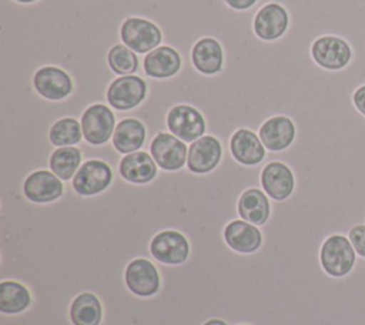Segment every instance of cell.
Returning <instances> with one entry per match:
<instances>
[{"instance_id":"17","label":"cell","mask_w":365,"mask_h":325,"mask_svg":"<svg viewBox=\"0 0 365 325\" xmlns=\"http://www.w3.org/2000/svg\"><path fill=\"white\" fill-rule=\"evenodd\" d=\"M222 239L228 248L238 254H254L261 248L264 235L257 225L237 218L224 227Z\"/></svg>"},{"instance_id":"25","label":"cell","mask_w":365,"mask_h":325,"mask_svg":"<svg viewBox=\"0 0 365 325\" xmlns=\"http://www.w3.org/2000/svg\"><path fill=\"white\" fill-rule=\"evenodd\" d=\"M33 302L30 288L17 279L0 281V312L3 315H20Z\"/></svg>"},{"instance_id":"6","label":"cell","mask_w":365,"mask_h":325,"mask_svg":"<svg viewBox=\"0 0 365 325\" xmlns=\"http://www.w3.org/2000/svg\"><path fill=\"white\" fill-rule=\"evenodd\" d=\"M114 180L111 165L100 158L83 161L78 171L71 180L73 190L81 197H93L104 192Z\"/></svg>"},{"instance_id":"18","label":"cell","mask_w":365,"mask_h":325,"mask_svg":"<svg viewBox=\"0 0 365 325\" xmlns=\"http://www.w3.org/2000/svg\"><path fill=\"white\" fill-rule=\"evenodd\" d=\"M230 153L238 164L255 167L265 158L267 148L264 147L258 133L250 128H240L231 135Z\"/></svg>"},{"instance_id":"34","label":"cell","mask_w":365,"mask_h":325,"mask_svg":"<svg viewBox=\"0 0 365 325\" xmlns=\"http://www.w3.org/2000/svg\"><path fill=\"white\" fill-rule=\"evenodd\" d=\"M237 325H251V324H237Z\"/></svg>"},{"instance_id":"11","label":"cell","mask_w":365,"mask_h":325,"mask_svg":"<svg viewBox=\"0 0 365 325\" xmlns=\"http://www.w3.org/2000/svg\"><path fill=\"white\" fill-rule=\"evenodd\" d=\"M148 151L163 171H178L187 165L188 145L170 131L157 133Z\"/></svg>"},{"instance_id":"32","label":"cell","mask_w":365,"mask_h":325,"mask_svg":"<svg viewBox=\"0 0 365 325\" xmlns=\"http://www.w3.org/2000/svg\"><path fill=\"white\" fill-rule=\"evenodd\" d=\"M202 325H228V324L221 318H210Z\"/></svg>"},{"instance_id":"13","label":"cell","mask_w":365,"mask_h":325,"mask_svg":"<svg viewBox=\"0 0 365 325\" xmlns=\"http://www.w3.org/2000/svg\"><path fill=\"white\" fill-rule=\"evenodd\" d=\"M140 60L141 67L137 71L140 77L165 80L177 76L182 67L181 54L175 48L164 44L140 57Z\"/></svg>"},{"instance_id":"21","label":"cell","mask_w":365,"mask_h":325,"mask_svg":"<svg viewBox=\"0 0 365 325\" xmlns=\"http://www.w3.org/2000/svg\"><path fill=\"white\" fill-rule=\"evenodd\" d=\"M145 141H147L145 124L138 118L125 117L117 121L110 144L118 154L125 155V154L143 150Z\"/></svg>"},{"instance_id":"31","label":"cell","mask_w":365,"mask_h":325,"mask_svg":"<svg viewBox=\"0 0 365 325\" xmlns=\"http://www.w3.org/2000/svg\"><path fill=\"white\" fill-rule=\"evenodd\" d=\"M224 1H225L227 6L231 7L232 10L245 11V10H250L251 7H254L258 0H224Z\"/></svg>"},{"instance_id":"2","label":"cell","mask_w":365,"mask_h":325,"mask_svg":"<svg viewBox=\"0 0 365 325\" xmlns=\"http://www.w3.org/2000/svg\"><path fill=\"white\" fill-rule=\"evenodd\" d=\"M121 285H124L128 289V292H131L135 296L150 298L161 289V272L153 261L144 257H138L131 259L124 267Z\"/></svg>"},{"instance_id":"33","label":"cell","mask_w":365,"mask_h":325,"mask_svg":"<svg viewBox=\"0 0 365 325\" xmlns=\"http://www.w3.org/2000/svg\"><path fill=\"white\" fill-rule=\"evenodd\" d=\"M14 1L20 3V4H33V3H36L38 0H14Z\"/></svg>"},{"instance_id":"27","label":"cell","mask_w":365,"mask_h":325,"mask_svg":"<svg viewBox=\"0 0 365 325\" xmlns=\"http://www.w3.org/2000/svg\"><path fill=\"white\" fill-rule=\"evenodd\" d=\"M84 140L81 123L74 117H64L53 123L48 130V143L51 147L78 145Z\"/></svg>"},{"instance_id":"12","label":"cell","mask_w":365,"mask_h":325,"mask_svg":"<svg viewBox=\"0 0 365 325\" xmlns=\"http://www.w3.org/2000/svg\"><path fill=\"white\" fill-rule=\"evenodd\" d=\"M311 57L321 68L338 71L351 63L352 48L338 36H322L312 43Z\"/></svg>"},{"instance_id":"7","label":"cell","mask_w":365,"mask_h":325,"mask_svg":"<svg viewBox=\"0 0 365 325\" xmlns=\"http://www.w3.org/2000/svg\"><path fill=\"white\" fill-rule=\"evenodd\" d=\"M33 91L47 101H63L74 91L71 76L61 67L44 66L40 67L31 77ZM30 94V93H29ZM27 96V94H26ZM20 98V97H19ZM17 100V98H16ZM14 101V100H11ZM10 103V101H7ZM4 104V103H1Z\"/></svg>"},{"instance_id":"14","label":"cell","mask_w":365,"mask_h":325,"mask_svg":"<svg viewBox=\"0 0 365 325\" xmlns=\"http://www.w3.org/2000/svg\"><path fill=\"white\" fill-rule=\"evenodd\" d=\"M224 154L221 141L211 134H205L188 145L187 170L192 174H208L214 171Z\"/></svg>"},{"instance_id":"20","label":"cell","mask_w":365,"mask_h":325,"mask_svg":"<svg viewBox=\"0 0 365 325\" xmlns=\"http://www.w3.org/2000/svg\"><path fill=\"white\" fill-rule=\"evenodd\" d=\"M118 174L127 182L148 184L157 177L158 165L148 151L138 150L121 157Z\"/></svg>"},{"instance_id":"5","label":"cell","mask_w":365,"mask_h":325,"mask_svg":"<svg viewBox=\"0 0 365 325\" xmlns=\"http://www.w3.org/2000/svg\"><path fill=\"white\" fill-rule=\"evenodd\" d=\"M80 123L84 141L90 145L98 147L111 141L117 125V118L115 113L108 104L96 103L86 108Z\"/></svg>"},{"instance_id":"8","label":"cell","mask_w":365,"mask_h":325,"mask_svg":"<svg viewBox=\"0 0 365 325\" xmlns=\"http://www.w3.org/2000/svg\"><path fill=\"white\" fill-rule=\"evenodd\" d=\"M148 252L158 264L181 265L188 259L191 245L182 232L177 229H164L150 239Z\"/></svg>"},{"instance_id":"3","label":"cell","mask_w":365,"mask_h":325,"mask_svg":"<svg viewBox=\"0 0 365 325\" xmlns=\"http://www.w3.org/2000/svg\"><path fill=\"white\" fill-rule=\"evenodd\" d=\"M148 94L145 78L130 74L117 76L107 88V104L115 111H130L144 103Z\"/></svg>"},{"instance_id":"23","label":"cell","mask_w":365,"mask_h":325,"mask_svg":"<svg viewBox=\"0 0 365 325\" xmlns=\"http://www.w3.org/2000/svg\"><path fill=\"white\" fill-rule=\"evenodd\" d=\"M237 212L241 220L262 227L271 217V198L261 188H248L238 198Z\"/></svg>"},{"instance_id":"29","label":"cell","mask_w":365,"mask_h":325,"mask_svg":"<svg viewBox=\"0 0 365 325\" xmlns=\"http://www.w3.org/2000/svg\"><path fill=\"white\" fill-rule=\"evenodd\" d=\"M346 237L349 238L354 249L356 251L358 257H362L365 258V224H358V225H354Z\"/></svg>"},{"instance_id":"15","label":"cell","mask_w":365,"mask_h":325,"mask_svg":"<svg viewBox=\"0 0 365 325\" xmlns=\"http://www.w3.org/2000/svg\"><path fill=\"white\" fill-rule=\"evenodd\" d=\"M262 191L274 201H285L295 190V175L289 165L281 161H269L259 175Z\"/></svg>"},{"instance_id":"28","label":"cell","mask_w":365,"mask_h":325,"mask_svg":"<svg viewBox=\"0 0 365 325\" xmlns=\"http://www.w3.org/2000/svg\"><path fill=\"white\" fill-rule=\"evenodd\" d=\"M107 64L115 76L137 74L141 67L140 56L123 43L113 46L107 54Z\"/></svg>"},{"instance_id":"24","label":"cell","mask_w":365,"mask_h":325,"mask_svg":"<svg viewBox=\"0 0 365 325\" xmlns=\"http://www.w3.org/2000/svg\"><path fill=\"white\" fill-rule=\"evenodd\" d=\"M73 325H101L104 306L101 299L91 291H83L73 298L68 308Z\"/></svg>"},{"instance_id":"9","label":"cell","mask_w":365,"mask_h":325,"mask_svg":"<svg viewBox=\"0 0 365 325\" xmlns=\"http://www.w3.org/2000/svg\"><path fill=\"white\" fill-rule=\"evenodd\" d=\"M165 125L171 134L190 144L207 133L204 114L190 104H177L171 107L165 115Z\"/></svg>"},{"instance_id":"1","label":"cell","mask_w":365,"mask_h":325,"mask_svg":"<svg viewBox=\"0 0 365 325\" xmlns=\"http://www.w3.org/2000/svg\"><path fill=\"white\" fill-rule=\"evenodd\" d=\"M356 258V251L349 238L344 234L329 235L319 249V264L324 272L335 278L348 275L352 271Z\"/></svg>"},{"instance_id":"16","label":"cell","mask_w":365,"mask_h":325,"mask_svg":"<svg viewBox=\"0 0 365 325\" xmlns=\"http://www.w3.org/2000/svg\"><path fill=\"white\" fill-rule=\"evenodd\" d=\"M289 27V14L279 3H268L262 6L252 21L255 36L264 41L281 38Z\"/></svg>"},{"instance_id":"22","label":"cell","mask_w":365,"mask_h":325,"mask_svg":"<svg viewBox=\"0 0 365 325\" xmlns=\"http://www.w3.org/2000/svg\"><path fill=\"white\" fill-rule=\"evenodd\" d=\"M191 63L204 76L218 74L224 66V48L221 43L212 37L200 38L191 48Z\"/></svg>"},{"instance_id":"19","label":"cell","mask_w":365,"mask_h":325,"mask_svg":"<svg viewBox=\"0 0 365 325\" xmlns=\"http://www.w3.org/2000/svg\"><path fill=\"white\" fill-rule=\"evenodd\" d=\"M258 135L267 151L279 153L292 145L297 135V127L289 117L274 115L262 123Z\"/></svg>"},{"instance_id":"26","label":"cell","mask_w":365,"mask_h":325,"mask_svg":"<svg viewBox=\"0 0 365 325\" xmlns=\"http://www.w3.org/2000/svg\"><path fill=\"white\" fill-rule=\"evenodd\" d=\"M83 151L77 145L56 147L50 155L48 170H51L61 181H71L80 165L83 164Z\"/></svg>"},{"instance_id":"4","label":"cell","mask_w":365,"mask_h":325,"mask_svg":"<svg viewBox=\"0 0 365 325\" xmlns=\"http://www.w3.org/2000/svg\"><path fill=\"white\" fill-rule=\"evenodd\" d=\"M120 40L137 54H147L163 44V31L151 20L128 17L120 27Z\"/></svg>"},{"instance_id":"30","label":"cell","mask_w":365,"mask_h":325,"mask_svg":"<svg viewBox=\"0 0 365 325\" xmlns=\"http://www.w3.org/2000/svg\"><path fill=\"white\" fill-rule=\"evenodd\" d=\"M352 104L365 117V84L358 87L352 94Z\"/></svg>"},{"instance_id":"10","label":"cell","mask_w":365,"mask_h":325,"mask_svg":"<svg viewBox=\"0 0 365 325\" xmlns=\"http://www.w3.org/2000/svg\"><path fill=\"white\" fill-rule=\"evenodd\" d=\"M63 194L64 181H61L51 170L41 168L30 172L26 177V180L21 184L20 194L16 195H23L27 201L34 204H50L60 200Z\"/></svg>"}]
</instances>
